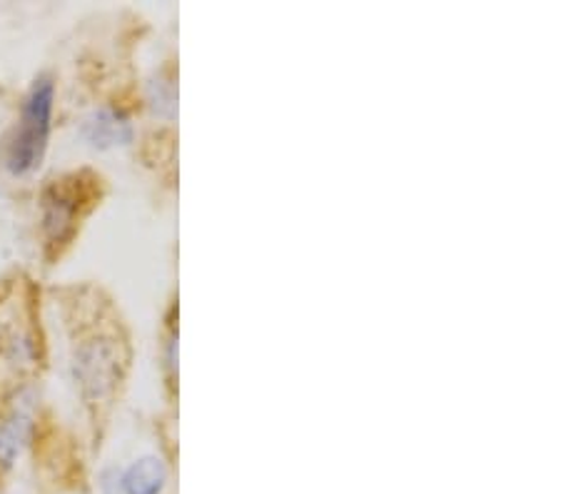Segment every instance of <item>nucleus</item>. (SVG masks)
I'll use <instances>...</instances> for the list:
<instances>
[{"mask_svg":"<svg viewBox=\"0 0 561 494\" xmlns=\"http://www.w3.org/2000/svg\"><path fill=\"white\" fill-rule=\"evenodd\" d=\"M53 103H56L53 78L41 76L25 95L21 118H18L13 138L8 142L5 163L13 175H28L43 163L50 138Z\"/></svg>","mask_w":561,"mask_h":494,"instance_id":"obj_3","label":"nucleus"},{"mask_svg":"<svg viewBox=\"0 0 561 494\" xmlns=\"http://www.w3.org/2000/svg\"><path fill=\"white\" fill-rule=\"evenodd\" d=\"M72 302V375L93 425H105L130 367V343L111 308L98 300Z\"/></svg>","mask_w":561,"mask_h":494,"instance_id":"obj_1","label":"nucleus"},{"mask_svg":"<svg viewBox=\"0 0 561 494\" xmlns=\"http://www.w3.org/2000/svg\"><path fill=\"white\" fill-rule=\"evenodd\" d=\"M85 135L93 146H123L130 140V123L115 111H98L93 118L85 123Z\"/></svg>","mask_w":561,"mask_h":494,"instance_id":"obj_5","label":"nucleus"},{"mask_svg":"<svg viewBox=\"0 0 561 494\" xmlns=\"http://www.w3.org/2000/svg\"><path fill=\"white\" fill-rule=\"evenodd\" d=\"M31 417L25 410H15L3 425H0V464L11 467L13 460L21 452L23 439L28 437Z\"/></svg>","mask_w":561,"mask_h":494,"instance_id":"obj_6","label":"nucleus"},{"mask_svg":"<svg viewBox=\"0 0 561 494\" xmlns=\"http://www.w3.org/2000/svg\"><path fill=\"white\" fill-rule=\"evenodd\" d=\"M168 487V467L160 457H140L123 472V494H162Z\"/></svg>","mask_w":561,"mask_h":494,"instance_id":"obj_4","label":"nucleus"},{"mask_svg":"<svg viewBox=\"0 0 561 494\" xmlns=\"http://www.w3.org/2000/svg\"><path fill=\"white\" fill-rule=\"evenodd\" d=\"M150 93H152V105H156V111H160V113H165V115H173V111H175V85H173V80L170 78H158L156 83L150 85Z\"/></svg>","mask_w":561,"mask_h":494,"instance_id":"obj_7","label":"nucleus"},{"mask_svg":"<svg viewBox=\"0 0 561 494\" xmlns=\"http://www.w3.org/2000/svg\"><path fill=\"white\" fill-rule=\"evenodd\" d=\"M103 180L95 173H70L56 177L43 191V240L45 255L60 257L76 240L80 222L101 200Z\"/></svg>","mask_w":561,"mask_h":494,"instance_id":"obj_2","label":"nucleus"}]
</instances>
